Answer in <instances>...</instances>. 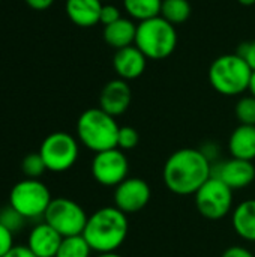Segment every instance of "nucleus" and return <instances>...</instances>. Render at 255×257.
I'll return each instance as SVG.
<instances>
[{
    "label": "nucleus",
    "mask_w": 255,
    "mask_h": 257,
    "mask_svg": "<svg viewBox=\"0 0 255 257\" xmlns=\"http://www.w3.org/2000/svg\"><path fill=\"white\" fill-rule=\"evenodd\" d=\"M212 178V161L201 149L183 148L173 152L162 170L165 187L177 196H194Z\"/></svg>",
    "instance_id": "f257e3e1"
},
{
    "label": "nucleus",
    "mask_w": 255,
    "mask_h": 257,
    "mask_svg": "<svg viewBox=\"0 0 255 257\" xmlns=\"http://www.w3.org/2000/svg\"><path fill=\"white\" fill-rule=\"evenodd\" d=\"M128 215L116 206H104L89 215L83 236L96 254L116 253L128 238Z\"/></svg>",
    "instance_id": "f03ea898"
},
{
    "label": "nucleus",
    "mask_w": 255,
    "mask_h": 257,
    "mask_svg": "<svg viewBox=\"0 0 255 257\" xmlns=\"http://www.w3.org/2000/svg\"><path fill=\"white\" fill-rule=\"evenodd\" d=\"M119 130L120 126L116 117L101 107L83 111L77 122V137L80 143L95 154L117 148Z\"/></svg>",
    "instance_id": "7ed1b4c3"
},
{
    "label": "nucleus",
    "mask_w": 255,
    "mask_h": 257,
    "mask_svg": "<svg viewBox=\"0 0 255 257\" xmlns=\"http://www.w3.org/2000/svg\"><path fill=\"white\" fill-rule=\"evenodd\" d=\"M251 77V66L237 53L216 57L209 69L212 87L225 96H236L248 90Z\"/></svg>",
    "instance_id": "20e7f679"
},
{
    "label": "nucleus",
    "mask_w": 255,
    "mask_h": 257,
    "mask_svg": "<svg viewBox=\"0 0 255 257\" xmlns=\"http://www.w3.org/2000/svg\"><path fill=\"white\" fill-rule=\"evenodd\" d=\"M141 53L152 60H162L168 57L177 45L176 26L165 18L155 17L137 24L135 44Z\"/></svg>",
    "instance_id": "39448f33"
},
{
    "label": "nucleus",
    "mask_w": 255,
    "mask_h": 257,
    "mask_svg": "<svg viewBox=\"0 0 255 257\" xmlns=\"http://www.w3.org/2000/svg\"><path fill=\"white\" fill-rule=\"evenodd\" d=\"M51 200V193L41 179L24 178L23 181H18L9 193V205L27 221L44 220Z\"/></svg>",
    "instance_id": "423d86ee"
},
{
    "label": "nucleus",
    "mask_w": 255,
    "mask_h": 257,
    "mask_svg": "<svg viewBox=\"0 0 255 257\" xmlns=\"http://www.w3.org/2000/svg\"><path fill=\"white\" fill-rule=\"evenodd\" d=\"M39 155L42 157L47 170L54 173H62L69 170L78 160L80 146L78 140L63 131L53 133L44 139L39 148Z\"/></svg>",
    "instance_id": "0eeeda50"
},
{
    "label": "nucleus",
    "mask_w": 255,
    "mask_h": 257,
    "mask_svg": "<svg viewBox=\"0 0 255 257\" xmlns=\"http://www.w3.org/2000/svg\"><path fill=\"white\" fill-rule=\"evenodd\" d=\"M87 220L89 215L83 206L68 197L53 199L44 215V221L56 229L63 238L83 235Z\"/></svg>",
    "instance_id": "6e6552de"
},
{
    "label": "nucleus",
    "mask_w": 255,
    "mask_h": 257,
    "mask_svg": "<svg viewBox=\"0 0 255 257\" xmlns=\"http://www.w3.org/2000/svg\"><path fill=\"white\" fill-rule=\"evenodd\" d=\"M195 206L207 220H221L233 211V190L218 178H210L195 194Z\"/></svg>",
    "instance_id": "1a4fd4ad"
},
{
    "label": "nucleus",
    "mask_w": 255,
    "mask_h": 257,
    "mask_svg": "<svg viewBox=\"0 0 255 257\" xmlns=\"http://www.w3.org/2000/svg\"><path fill=\"white\" fill-rule=\"evenodd\" d=\"M92 176L102 187H117L129 173V163L125 152L119 148L95 154L92 160Z\"/></svg>",
    "instance_id": "9d476101"
},
{
    "label": "nucleus",
    "mask_w": 255,
    "mask_h": 257,
    "mask_svg": "<svg viewBox=\"0 0 255 257\" xmlns=\"http://www.w3.org/2000/svg\"><path fill=\"white\" fill-rule=\"evenodd\" d=\"M150 197V185L141 178H126L114 188V206L126 215L143 211L149 205Z\"/></svg>",
    "instance_id": "9b49d317"
},
{
    "label": "nucleus",
    "mask_w": 255,
    "mask_h": 257,
    "mask_svg": "<svg viewBox=\"0 0 255 257\" xmlns=\"http://www.w3.org/2000/svg\"><path fill=\"white\" fill-rule=\"evenodd\" d=\"M212 176L222 181L227 187L234 190L248 188L255 181V166L252 161L230 158L212 164Z\"/></svg>",
    "instance_id": "f8f14e48"
},
{
    "label": "nucleus",
    "mask_w": 255,
    "mask_h": 257,
    "mask_svg": "<svg viewBox=\"0 0 255 257\" xmlns=\"http://www.w3.org/2000/svg\"><path fill=\"white\" fill-rule=\"evenodd\" d=\"M132 101V90L128 84V81L122 78H116L108 81L99 96V107L111 114L113 117H117L123 114Z\"/></svg>",
    "instance_id": "ddd939ff"
},
{
    "label": "nucleus",
    "mask_w": 255,
    "mask_h": 257,
    "mask_svg": "<svg viewBox=\"0 0 255 257\" xmlns=\"http://www.w3.org/2000/svg\"><path fill=\"white\" fill-rule=\"evenodd\" d=\"M63 236L48 223L41 221L33 226L27 236V247L36 257H56Z\"/></svg>",
    "instance_id": "4468645a"
},
{
    "label": "nucleus",
    "mask_w": 255,
    "mask_h": 257,
    "mask_svg": "<svg viewBox=\"0 0 255 257\" xmlns=\"http://www.w3.org/2000/svg\"><path fill=\"white\" fill-rule=\"evenodd\" d=\"M147 57L135 45L117 50L113 59V66L119 78L129 81L135 80L146 71Z\"/></svg>",
    "instance_id": "2eb2a0df"
},
{
    "label": "nucleus",
    "mask_w": 255,
    "mask_h": 257,
    "mask_svg": "<svg viewBox=\"0 0 255 257\" xmlns=\"http://www.w3.org/2000/svg\"><path fill=\"white\" fill-rule=\"evenodd\" d=\"M101 0H66V14L69 20L80 27H93L99 23Z\"/></svg>",
    "instance_id": "dca6fc26"
},
{
    "label": "nucleus",
    "mask_w": 255,
    "mask_h": 257,
    "mask_svg": "<svg viewBox=\"0 0 255 257\" xmlns=\"http://www.w3.org/2000/svg\"><path fill=\"white\" fill-rule=\"evenodd\" d=\"M228 151L233 158L254 161L255 160V126L239 125L228 139Z\"/></svg>",
    "instance_id": "f3484780"
},
{
    "label": "nucleus",
    "mask_w": 255,
    "mask_h": 257,
    "mask_svg": "<svg viewBox=\"0 0 255 257\" xmlns=\"http://www.w3.org/2000/svg\"><path fill=\"white\" fill-rule=\"evenodd\" d=\"M231 224L237 236L255 242V199L245 200L233 209Z\"/></svg>",
    "instance_id": "a211bd4d"
},
{
    "label": "nucleus",
    "mask_w": 255,
    "mask_h": 257,
    "mask_svg": "<svg viewBox=\"0 0 255 257\" xmlns=\"http://www.w3.org/2000/svg\"><path fill=\"white\" fill-rule=\"evenodd\" d=\"M137 24L129 18H120L119 21L104 27V39L116 51L135 44Z\"/></svg>",
    "instance_id": "6ab92c4d"
},
{
    "label": "nucleus",
    "mask_w": 255,
    "mask_h": 257,
    "mask_svg": "<svg viewBox=\"0 0 255 257\" xmlns=\"http://www.w3.org/2000/svg\"><path fill=\"white\" fill-rule=\"evenodd\" d=\"M125 11L138 21H146L161 15L162 0H123Z\"/></svg>",
    "instance_id": "aec40b11"
},
{
    "label": "nucleus",
    "mask_w": 255,
    "mask_h": 257,
    "mask_svg": "<svg viewBox=\"0 0 255 257\" xmlns=\"http://www.w3.org/2000/svg\"><path fill=\"white\" fill-rule=\"evenodd\" d=\"M191 15V5L188 0H162L161 17L173 26L183 24Z\"/></svg>",
    "instance_id": "412c9836"
},
{
    "label": "nucleus",
    "mask_w": 255,
    "mask_h": 257,
    "mask_svg": "<svg viewBox=\"0 0 255 257\" xmlns=\"http://www.w3.org/2000/svg\"><path fill=\"white\" fill-rule=\"evenodd\" d=\"M93 250L87 244L83 235L68 236L62 239L56 257H92Z\"/></svg>",
    "instance_id": "4be33fe9"
},
{
    "label": "nucleus",
    "mask_w": 255,
    "mask_h": 257,
    "mask_svg": "<svg viewBox=\"0 0 255 257\" xmlns=\"http://www.w3.org/2000/svg\"><path fill=\"white\" fill-rule=\"evenodd\" d=\"M21 170L26 178L39 179L47 172V166L42 157L39 155V152H36V154H29L24 157V160L21 161Z\"/></svg>",
    "instance_id": "5701e85b"
},
{
    "label": "nucleus",
    "mask_w": 255,
    "mask_h": 257,
    "mask_svg": "<svg viewBox=\"0 0 255 257\" xmlns=\"http://www.w3.org/2000/svg\"><path fill=\"white\" fill-rule=\"evenodd\" d=\"M26 221L27 220L17 209H14L11 205H6L0 209V224H3L14 235L24 229Z\"/></svg>",
    "instance_id": "b1692460"
},
{
    "label": "nucleus",
    "mask_w": 255,
    "mask_h": 257,
    "mask_svg": "<svg viewBox=\"0 0 255 257\" xmlns=\"http://www.w3.org/2000/svg\"><path fill=\"white\" fill-rule=\"evenodd\" d=\"M236 117L240 125L255 126V96H242L236 104Z\"/></svg>",
    "instance_id": "393cba45"
},
{
    "label": "nucleus",
    "mask_w": 255,
    "mask_h": 257,
    "mask_svg": "<svg viewBox=\"0 0 255 257\" xmlns=\"http://www.w3.org/2000/svg\"><path fill=\"white\" fill-rule=\"evenodd\" d=\"M140 142V136L138 131L132 126H120L119 130V136H117V148L125 151H131L134 148H137Z\"/></svg>",
    "instance_id": "a878e982"
},
{
    "label": "nucleus",
    "mask_w": 255,
    "mask_h": 257,
    "mask_svg": "<svg viewBox=\"0 0 255 257\" xmlns=\"http://www.w3.org/2000/svg\"><path fill=\"white\" fill-rule=\"evenodd\" d=\"M120 18H122V14H120V9L116 5H111V3H104L102 5L99 23L104 24V27L119 21Z\"/></svg>",
    "instance_id": "bb28decb"
},
{
    "label": "nucleus",
    "mask_w": 255,
    "mask_h": 257,
    "mask_svg": "<svg viewBox=\"0 0 255 257\" xmlns=\"http://www.w3.org/2000/svg\"><path fill=\"white\" fill-rule=\"evenodd\" d=\"M237 54L245 59V62L251 66V69L255 71V41L251 42H243L239 45Z\"/></svg>",
    "instance_id": "cd10ccee"
},
{
    "label": "nucleus",
    "mask_w": 255,
    "mask_h": 257,
    "mask_svg": "<svg viewBox=\"0 0 255 257\" xmlns=\"http://www.w3.org/2000/svg\"><path fill=\"white\" fill-rule=\"evenodd\" d=\"M14 245V233L0 224V257L5 256Z\"/></svg>",
    "instance_id": "c85d7f7f"
},
{
    "label": "nucleus",
    "mask_w": 255,
    "mask_h": 257,
    "mask_svg": "<svg viewBox=\"0 0 255 257\" xmlns=\"http://www.w3.org/2000/svg\"><path fill=\"white\" fill-rule=\"evenodd\" d=\"M221 257H255V254L251 250H248L246 247L233 245V247H228Z\"/></svg>",
    "instance_id": "c756f323"
},
{
    "label": "nucleus",
    "mask_w": 255,
    "mask_h": 257,
    "mask_svg": "<svg viewBox=\"0 0 255 257\" xmlns=\"http://www.w3.org/2000/svg\"><path fill=\"white\" fill-rule=\"evenodd\" d=\"M3 257H36L27 245H14Z\"/></svg>",
    "instance_id": "7c9ffc66"
},
{
    "label": "nucleus",
    "mask_w": 255,
    "mask_h": 257,
    "mask_svg": "<svg viewBox=\"0 0 255 257\" xmlns=\"http://www.w3.org/2000/svg\"><path fill=\"white\" fill-rule=\"evenodd\" d=\"M26 3L35 11H45L54 3V0H26Z\"/></svg>",
    "instance_id": "2f4dec72"
},
{
    "label": "nucleus",
    "mask_w": 255,
    "mask_h": 257,
    "mask_svg": "<svg viewBox=\"0 0 255 257\" xmlns=\"http://www.w3.org/2000/svg\"><path fill=\"white\" fill-rule=\"evenodd\" d=\"M249 92H251V95L255 96V71H252V77H251V81H249V89H248Z\"/></svg>",
    "instance_id": "473e14b6"
},
{
    "label": "nucleus",
    "mask_w": 255,
    "mask_h": 257,
    "mask_svg": "<svg viewBox=\"0 0 255 257\" xmlns=\"http://www.w3.org/2000/svg\"><path fill=\"white\" fill-rule=\"evenodd\" d=\"M95 257H123V256H120L119 253H102V254H96Z\"/></svg>",
    "instance_id": "72a5a7b5"
},
{
    "label": "nucleus",
    "mask_w": 255,
    "mask_h": 257,
    "mask_svg": "<svg viewBox=\"0 0 255 257\" xmlns=\"http://www.w3.org/2000/svg\"><path fill=\"white\" fill-rule=\"evenodd\" d=\"M240 5H243V6H252L255 5V0H237Z\"/></svg>",
    "instance_id": "f704fd0d"
},
{
    "label": "nucleus",
    "mask_w": 255,
    "mask_h": 257,
    "mask_svg": "<svg viewBox=\"0 0 255 257\" xmlns=\"http://www.w3.org/2000/svg\"><path fill=\"white\" fill-rule=\"evenodd\" d=\"M101 2H102V3H105V2H110V0H101Z\"/></svg>",
    "instance_id": "c9c22d12"
}]
</instances>
